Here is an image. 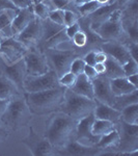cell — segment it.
<instances>
[{"label": "cell", "instance_id": "cell-55", "mask_svg": "<svg viewBox=\"0 0 138 156\" xmlns=\"http://www.w3.org/2000/svg\"><path fill=\"white\" fill-rule=\"evenodd\" d=\"M4 39H6V37H5V36H4V34H2L1 31H0V44H1V43H2V41H3Z\"/></svg>", "mask_w": 138, "mask_h": 156}, {"label": "cell", "instance_id": "cell-13", "mask_svg": "<svg viewBox=\"0 0 138 156\" xmlns=\"http://www.w3.org/2000/svg\"><path fill=\"white\" fill-rule=\"evenodd\" d=\"M0 74L12 80L17 87L23 93V83L27 76L26 65L24 59L22 58L19 62L12 65H7L3 59L0 57Z\"/></svg>", "mask_w": 138, "mask_h": 156}, {"label": "cell", "instance_id": "cell-20", "mask_svg": "<svg viewBox=\"0 0 138 156\" xmlns=\"http://www.w3.org/2000/svg\"><path fill=\"white\" fill-rule=\"evenodd\" d=\"M95 101H96V107H95L94 110V115L96 119L107 120L114 123V124H116L120 120L119 110L115 109V108L110 106L108 104H105V103L98 101L96 99H95Z\"/></svg>", "mask_w": 138, "mask_h": 156}, {"label": "cell", "instance_id": "cell-38", "mask_svg": "<svg viewBox=\"0 0 138 156\" xmlns=\"http://www.w3.org/2000/svg\"><path fill=\"white\" fill-rule=\"evenodd\" d=\"M48 19L50 21L54 22L56 24L64 25V9H54V11L50 12Z\"/></svg>", "mask_w": 138, "mask_h": 156}, {"label": "cell", "instance_id": "cell-33", "mask_svg": "<svg viewBox=\"0 0 138 156\" xmlns=\"http://www.w3.org/2000/svg\"><path fill=\"white\" fill-rule=\"evenodd\" d=\"M100 6H101V4L98 3L96 0L85 2V3L78 5V14L80 17H87L89 15H91L95 11H97Z\"/></svg>", "mask_w": 138, "mask_h": 156}, {"label": "cell", "instance_id": "cell-29", "mask_svg": "<svg viewBox=\"0 0 138 156\" xmlns=\"http://www.w3.org/2000/svg\"><path fill=\"white\" fill-rule=\"evenodd\" d=\"M134 103H138V90H133L132 93L129 94H125L122 96H115L114 103L112 107L117 110H122L128 105L134 104Z\"/></svg>", "mask_w": 138, "mask_h": 156}, {"label": "cell", "instance_id": "cell-25", "mask_svg": "<svg viewBox=\"0 0 138 156\" xmlns=\"http://www.w3.org/2000/svg\"><path fill=\"white\" fill-rule=\"evenodd\" d=\"M20 94H23V93L17 87V85L9 78L0 74V98L9 100Z\"/></svg>", "mask_w": 138, "mask_h": 156}, {"label": "cell", "instance_id": "cell-7", "mask_svg": "<svg viewBox=\"0 0 138 156\" xmlns=\"http://www.w3.org/2000/svg\"><path fill=\"white\" fill-rule=\"evenodd\" d=\"M67 41H70V39L66 34V26L54 23L49 19L43 21V37L37 47L40 51L57 48Z\"/></svg>", "mask_w": 138, "mask_h": 156}, {"label": "cell", "instance_id": "cell-15", "mask_svg": "<svg viewBox=\"0 0 138 156\" xmlns=\"http://www.w3.org/2000/svg\"><path fill=\"white\" fill-rule=\"evenodd\" d=\"M92 87H94L95 99L98 101L108 104L112 106L115 100V96L113 95L110 87V79L104 74L98 75L96 78L91 80Z\"/></svg>", "mask_w": 138, "mask_h": 156}, {"label": "cell", "instance_id": "cell-47", "mask_svg": "<svg viewBox=\"0 0 138 156\" xmlns=\"http://www.w3.org/2000/svg\"><path fill=\"white\" fill-rule=\"evenodd\" d=\"M9 136V130L0 124V143H4Z\"/></svg>", "mask_w": 138, "mask_h": 156}, {"label": "cell", "instance_id": "cell-34", "mask_svg": "<svg viewBox=\"0 0 138 156\" xmlns=\"http://www.w3.org/2000/svg\"><path fill=\"white\" fill-rule=\"evenodd\" d=\"M32 7H33V12H34V15H36V17L41 19L42 21L48 19L49 14L51 11H50L49 7L47 6V4L45 3L44 1L36 2V3H33Z\"/></svg>", "mask_w": 138, "mask_h": 156}, {"label": "cell", "instance_id": "cell-17", "mask_svg": "<svg viewBox=\"0 0 138 156\" xmlns=\"http://www.w3.org/2000/svg\"><path fill=\"white\" fill-rule=\"evenodd\" d=\"M101 154V150L98 149L96 146H85L72 140L64 146L62 149L57 151V155L67 156H96Z\"/></svg>", "mask_w": 138, "mask_h": 156}, {"label": "cell", "instance_id": "cell-49", "mask_svg": "<svg viewBox=\"0 0 138 156\" xmlns=\"http://www.w3.org/2000/svg\"><path fill=\"white\" fill-rule=\"evenodd\" d=\"M95 70L96 72L98 73V75H101V74H104L105 73V70H106V67H105V64H102V62H96L95 64Z\"/></svg>", "mask_w": 138, "mask_h": 156}, {"label": "cell", "instance_id": "cell-5", "mask_svg": "<svg viewBox=\"0 0 138 156\" xmlns=\"http://www.w3.org/2000/svg\"><path fill=\"white\" fill-rule=\"evenodd\" d=\"M119 135V143L111 152H106L103 155L111 156H130L136 154L138 150V125L128 124L120 119L115 124Z\"/></svg>", "mask_w": 138, "mask_h": 156}, {"label": "cell", "instance_id": "cell-48", "mask_svg": "<svg viewBox=\"0 0 138 156\" xmlns=\"http://www.w3.org/2000/svg\"><path fill=\"white\" fill-rule=\"evenodd\" d=\"M107 57H108V55L105 53V52L99 50V51H97V53H96V62H102V64H105Z\"/></svg>", "mask_w": 138, "mask_h": 156}, {"label": "cell", "instance_id": "cell-3", "mask_svg": "<svg viewBox=\"0 0 138 156\" xmlns=\"http://www.w3.org/2000/svg\"><path fill=\"white\" fill-rule=\"evenodd\" d=\"M32 115L24 95L20 94L9 99L5 112L0 118V124L9 131H16L27 126L32 120Z\"/></svg>", "mask_w": 138, "mask_h": 156}, {"label": "cell", "instance_id": "cell-43", "mask_svg": "<svg viewBox=\"0 0 138 156\" xmlns=\"http://www.w3.org/2000/svg\"><path fill=\"white\" fill-rule=\"evenodd\" d=\"M79 30H81V27H80L79 22L77 21L76 23H74V24L70 25V26L66 27V34H67V36L69 39H72V37L74 36L75 34H77Z\"/></svg>", "mask_w": 138, "mask_h": 156}, {"label": "cell", "instance_id": "cell-16", "mask_svg": "<svg viewBox=\"0 0 138 156\" xmlns=\"http://www.w3.org/2000/svg\"><path fill=\"white\" fill-rule=\"evenodd\" d=\"M91 29L104 41H119L120 43L129 41L125 36L120 23L105 21Z\"/></svg>", "mask_w": 138, "mask_h": 156}, {"label": "cell", "instance_id": "cell-53", "mask_svg": "<svg viewBox=\"0 0 138 156\" xmlns=\"http://www.w3.org/2000/svg\"><path fill=\"white\" fill-rule=\"evenodd\" d=\"M98 3H100L101 5H106V4L113 3V0H96Z\"/></svg>", "mask_w": 138, "mask_h": 156}, {"label": "cell", "instance_id": "cell-30", "mask_svg": "<svg viewBox=\"0 0 138 156\" xmlns=\"http://www.w3.org/2000/svg\"><path fill=\"white\" fill-rule=\"evenodd\" d=\"M120 119L128 124L138 125V103L122 108L120 110Z\"/></svg>", "mask_w": 138, "mask_h": 156}, {"label": "cell", "instance_id": "cell-54", "mask_svg": "<svg viewBox=\"0 0 138 156\" xmlns=\"http://www.w3.org/2000/svg\"><path fill=\"white\" fill-rule=\"evenodd\" d=\"M88 1H91V0H75V2H76L77 5L82 4V3H85V2H88Z\"/></svg>", "mask_w": 138, "mask_h": 156}, {"label": "cell", "instance_id": "cell-8", "mask_svg": "<svg viewBox=\"0 0 138 156\" xmlns=\"http://www.w3.org/2000/svg\"><path fill=\"white\" fill-rule=\"evenodd\" d=\"M58 76L53 70L37 76L27 75L23 83V93H36L59 87Z\"/></svg>", "mask_w": 138, "mask_h": 156}, {"label": "cell", "instance_id": "cell-45", "mask_svg": "<svg viewBox=\"0 0 138 156\" xmlns=\"http://www.w3.org/2000/svg\"><path fill=\"white\" fill-rule=\"evenodd\" d=\"M83 74L90 80H92L94 78H96L98 76V73L96 72V70H95L94 66H89V65H85Z\"/></svg>", "mask_w": 138, "mask_h": 156}, {"label": "cell", "instance_id": "cell-12", "mask_svg": "<svg viewBox=\"0 0 138 156\" xmlns=\"http://www.w3.org/2000/svg\"><path fill=\"white\" fill-rule=\"evenodd\" d=\"M43 37V21L37 17L18 36L14 37L28 49H37Z\"/></svg>", "mask_w": 138, "mask_h": 156}, {"label": "cell", "instance_id": "cell-14", "mask_svg": "<svg viewBox=\"0 0 138 156\" xmlns=\"http://www.w3.org/2000/svg\"><path fill=\"white\" fill-rule=\"evenodd\" d=\"M94 121V114H90L87 117L82 118L79 121H77L75 140L80 144L85 146H96L97 143L99 142L100 136H96L91 132V125Z\"/></svg>", "mask_w": 138, "mask_h": 156}, {"label": "cell", "instance_id": "cell-6", "mask_svg": "<svg viewBox=\"0 0 138 156\" xmlns=\"http://www.w3.org/2000/svg\"><path fill=\"white\" fill-rule=\"evenodd\" d=\"M43 53L48 60L51 70L56 73L58 78L70 71L73 59L79 56L75 50L67 48H50L44 50Z\"/></svg>", "mask_w": 138, "mask_h": 156}, {"label": "cell", "instance_id": "cell-37", "mask_svg": "<svg viewBox=\"0 0 138 156\" xmlns=\"http://www.w3.org/2000/svg\"><path fill=\"white\" fill-rule=\"evenodd\" d=\"M122 69H124L125 76L138 74V62L135 60L134 58H132V57H130V58L128 59L124 65H122Z\"/></svg>", "mask_w": 138, "mask_h": 156}, {"label": "cell", "instance_id": "cell-56", "mask_svg": "<svg viewBox=\"0 0 138 156\" xmlns=\"http://www.w3.org/2000/svg\"><path fill=\"white\" fill-rule=\"evenodd\" d=\"M40 0H32V2H33V3H36V2H39Z\"/></svg>", "mask_w": 138, "mask_h": 156}, {"label": "cell", "instance_id": "cell-40", "mask_svg": "<svg viewBox=\"0 0 138 156\" xmlns=\"http://www.w3.org/2000/svg\"><path fill=\"white\" fill-rule=\"evenodd\" d=\"M122 44L126 46L127 50L129 51L130 56L138 62V43L132 41H126L122 43Z\"/></svg>", "mask_w": 138, "mask_h": 156}, {"label": "cell", "instance_id": "cell-1", "mask_svg": "<svg viewBox=\"0 0 138 156\" xmlns=\"http://www.w3.org/2000/svg\"><path fill=\"white\" fill-rule=\"evenodd\" d=\"M51 115L46 122L44 136L58 151L75 138L77 121L61 112Z\"/></svg>", "mask_w": 138, "mask_h": 156}, {"label": "cell", "instance_id": "cell-57", "mask_svg": "<svg viewBox=\"0 0 138 156\" xmlns=\"http://www.w3.org/2000/svg\"><path fill=\"white\" fill-rule=\"evenodd\" d=\"M40 1H43V0H40Z\"/></svg>", "mask_w": 138, "mask_h": 156}, {"label": "cell", "instance_id": "cell-28", "mask_svg": "<svg viewBox=\"0 0 138 156\" xmlns=\"http://www.w3.org/2000/svg\"><path fill=\"white\" fill-rule=\"evenodd\" d=\"M105 67H106V70H105L104 75L108 77L109 79L125 76L122 64H119L117 60H115L113 57L109 56V55L107 57L106 62H105Z\"/></svg>", "mask_w": 138, "mask_h": 156}, {"label": "cell", "instance_id": "cell-9", "mask_svg": "<svg viewBox=\"0 0 138 156\" xmlns=\"http://www.w3.org/2000/svg\"><path fill=\"white\" fill-rule=\"evenodd\" d=\"M21 143L34 156H50L57 155L56 149L44 135H40L34 131L32 127H29V132L26 137L22 138Z\"/></svg>", "mask_w": 138, "mask_h": 156}, {"label": "cell", "instance_id": "cell-11", "mask_svg": "<svg viewBox=\"0 0 138 156\" xmlns=\"http://www.w3.org/2000/svg\"><path fill=\"white\" fill-rule=\"evenodd\" d=\"M23 59L26 65L27 75L30 76L45 74L51 70L45 54L39 49H29Z\"/></svg>", "mask_w": 138, "mask_h": 156}, {"label": "cell", "instance_id": "cell-2", "mask_svg": "<svg viewBox=\"0 0 138 156\" xmlns=\"http://www.w3.org/2000/svg\"><path fill=\"white\" fill-rule=\"evenodd\" d=\"M64 90L66 87H59L43 92L23 93V95L32 115H46L59 112L64 102Z\"/></svg>", "mask_w": 138, "mask_h": 156}, {"label": "cell", "instance_id": "cell-18", "mask_svg": "<svg viewBox=\"0 0 138 156\" xmlns=\"http://www.w3.org/2000/svg\"><path fill=\"white\" fill-rule=\"evenodd\" d=\"M100 50L109 56L113 57L122 65H124L131 57L126 46L119 41H105L100 46Z\"/></svg>", "mask_w": 138, "mask_h": 156}, {"label": "cell", "instance_id": "cell-4", "mask_svg": "<svg viewBox=\"0 0 138 156\" xmlns=\"http://www.w3.org/2000/svg\"><path fill=\"white\" fill-rule=\"evenodd\" d=\"M95 107H96L95 99H89L76 94L71 89H66L64 102L59 108V112H64L74 120L79 121L90 114H94Z\"/></svg>", "mask_w": 138, "mask_h": 156}, {"label": "cell", "instance_id": "cell-26", "mask_svg": "<svg viewBox=\"0 0 138 156\" xmlns=\"http://www.w3.org/2000/svg\"><path fill=\"white\" fill-rule=\"evenodd\" d=\"M18 11H16V9H5L3 12H0V31L5 36V37H12V23Z\"/></svg>", "mask_w": 138, "mask_h": 156}, {"label": "cell", "instance_id": "cell-24", "mask_svg": "<svg viewBox=\"0 0 138 156\" xmlns=\"http://www.w3.org/2000/svg\"><path fill=\"white\" fill-rule=\"evenodd\" d=\"M110 87H111L114 96H122V95L129 94V93H132L133 90H138L137 87L130 83L126 76L110 79Z\"/></svg>", "mask_w": 138, "mask_h": 156}, {"label": "cell", "instance_id": "cell-52", "mask_svg": "<svg viewBox=\"0 0 138 156\" xmlns=\"http://www.w3.org/2000/svg\"><path fill=\"white\" fill-rule=\"evenodd\" d=\"M129 1H130V0H113V2L116 4L117 6H119V9H122V7Z\"/></svg>", "mask_w": 138, "mask_h": 156}, {"label": "cell", "instance_id": "cell-44", "mask_svg": "<svg viewBox=\"0 0 138 156\" xmlns=\"http://www.w3.org/2000/svg\"><path fill=\"white\" fill-rule=\"evenodd\" d=\"M9 1L19 9H26V7H28V6L33 5L32 0H9Z\"/></svg>", "mask_w": 138, "mask_h": 156}, {"label": "cell", "instance_id": "cell-32", "mask_svg": "<svg viewBox=\"0 0 138 156\" xmlns=\"http://www.w3.org/2000/svg\"><path fill=\"white\" fill-rule=\"evenodd\" d=\"M122 20L138 21V3L137 0H130L122 7Z\"/></svg>", "mask_w": 138, "mask_h": 156}, {"label": "cell", "instance_id": "cell-23", "mask_svg": "<svg viewBox=\"0 0 138 156\" xmlns=\"http://www.w3.org/2000/svg\"><path fill=\"white\" fill-rule=\"evenodd\" d=\"M119 143V135L117 130L115 129L113 131L108 133V134H105L100 137L96 147L98 149L101 150V154L100 155H103L106 152H111V151H113L115 148L117 147Z\"/></svg>", "mask_w": 138, "mask_h": 156}, {"label": "cell", "instance_id": "cell-51", "mask_svg": "<svg viewBox=\"0 0 138 156\" xmlns=\"http://www.w3.org/2000/svg\"><path fill=\"white\" fill-rule=\"evenodd\" d=\"M128 78V80L130 81V83L134 85L135 87L138 89V74H133V75H129V76H126Z\"/></svg>", "mask_w": 138, "mask_h": 156}, {"label": "cell", "instance_id": "cell-19", "mask_svg": "<svg viewBox=\"0 0 138 156\" xmlns=\"http://www.w3.org/2000/svg\"><path fill=\"white\" fill-rule=\"evenodd\" d=\"M36 18L33 12V7L28 6L26 9H21L17 12L14 21L12 23V37L18 36L23 29L26 28Z\"/></svg>", "mask_w": 138, "mask_h": 156}, {"label": "cell", "instance_id": "cell-10", "mask_svg": "<svg viewBox=\"0 0 138 156\" xmlns=\"http://www.w3.org/2000/svg\"><path fill=\"white\" fill-rule=\"evenodd\" d=\"M28 50L29 49L16 37H6L0 44V57L7 65H12L23 58Z\"/></svg>", "mask_w": 138, "mask_h": 156}, {"label": "cell", "instance_id": "cell-39", "mask_svg": "<svg viewBox=\"0 0 138 156\" xmlns=\"http://www.w3.org/2000/svg\"><path fill=\"white\" fill-rule=\"evenodd\" d=\"M80 16L76 12L72 11H64V26H70V25L76 23L79 20Z\"/></svg>", "mask_w": 138, "mask_h": 156}, {"label": "cell", "instance_id": "cell-27", "mask_svg": "<svg viewBox=\"0 0 138 156\" xmlns=\"http://www.w3.org/2000/svg\"><path fill=\"white\" fill-rule=\"evenodd\" d=\"M116 129L115 127V124L110 121L107 120H101V119H96L95 118V121L91 125V132L94 135L96 136H103L105 134H108L111 131Z\"/></svg>", "mask_w": 138, "mask_h": 156}, {"label": "cell", "instance_id": "cell-46", "mask_svg": "<svg viewBox=\"0 0 138 156\" xmlns=\"http://www.w3.org/2000/svg\"><path fill=\"white\" fill-rule=\"evenodd\" d=\"M5 9H16V11H18L19 9H17L9 0H0V12H3Z\"/></svg>", "mask_w": 138, "mask_h": 156}, {"label": "cell", "instance_id": "cell-41", "mask_svg": "<svg viewBox=\"0 0 138 156\" xmlns=\"http://www.w3.org/2000/svg\"><path fill=\"white\" fill-rule=\"evenodd\" d=\"M96 53H97V50H90V51H87L82 58L85 62L86 65H89V66H95L96 64Z\"/></svg>", "mask_w": 138, "mask_h": 156}, {"label": "cell", "instance_id": "cell-22", "mask_svg": "<svg viewBox=\"0 0 138 156\" xmlns=\"http://www.w3.org/2000/svg\"><path fill=\"white\" fill-rule=\"evenodd\" d=\"M119 9V6L114 3H110V4H106V5H101L97 11H95L91 15L87 16V18L89 19L90 21V28H94L97 25L103 23V22L107 21L109 15L111 14L112 11Z\"/></svg>", "mask_w": 138, "mask_h": 156}, {"label": "cell", "instance_id": "cell-50", "mask_svg": "<svg viewBox=\"0 0 138 156\" xmlns=\"http://www.w3.org/2000/svg\"><path fill=\"white\" fill-rule=\"evenodd\" d=\"M9 100H7V99H1V98H0V118H1V115L5 112L7 104H9Z\"/></svg>", "mask_w": 138, "mask_h": 156}, {"label": "cell", "instance_id": "cell-42", "mask_svg": "<svg viewBox=\"0 0 138 156\" xmlns=\"http://www.w3.org/2000/svg\"><path fill=\"white\" fill-rule=\"evenodd\" d=\"M122 9H116L114 11L111 12V14L109 15L107 21L109 22H113V23H120L122 22Z\"/></svg>", "mask_w": 138, "mask_h": 156}, {"label": "cell", "instance_id": "cell-35", "mask_svg": "<svg viewBox=\"0 0 138 156\" xmlns=\"http://www.w3.org/2000/svg\"><path fill=\"white\" fill-rule=\"evenodd\" d=\"M77 76L75 74H73L72 72H67L62 75L61 77L58 78V82L60 87H64L66 89H71V87L74 85L75 81H76Z\"/></svg>", "mask_w": 138, "mask_h": 156}, {"label": "cell", "instance_id": "cell-21", "mask_svg": "<svg viewBox=\"0 0 138 156\" xmlns=\"http://www.w3.org/2000/svg\"><path fill=\"white\" fill-rule=\"evenodd\" d=\"M71 90L74 93H76V94L81 95V96L89 98V99H95L94 87H92L91 80L88 79L83 73L77 76L76 81H75L74 85L71 87Z\"/></svg>", "mask_w": 138, "mask_h": 156}, {"label": "cell", "instance_id": "cell-36", "mask_svg": "<svg viewBox=\"0 0 138 156\" xmlns=\"http://www.w3.org/2000/svg\"><path fill=\"white\" fill-rule=\"evenodd\" d=\"M85 62L82 58V56H78L75 59H73V62H71V66H70V72H72L73 74H75L76 76L82 74L85 67Z\"/></svg>", "mask_w": 138, "mask_h": 156}, {"label": "cell", "instance_id": "cell-31", "mask_svg": "<svg viewBox=\"0 0 138 156\" xmlns=\"http://www.w3.org/2000/svg\"><path fill=\"white\" fill-rule=\"evenodd\" d=\"M124 34L129 41L138 43V21L122 20L120 22Z\"/></svg>", "mask_w": 138, "mask_h": 156}]
</instances>
